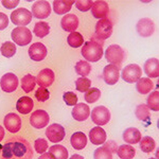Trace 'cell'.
Here are the masks:
<instances>
[{
	"instance_id": "6da1fadb",
	"label": "cell",
	"mask_w": 159,
	"mask_h": 159,
	"mask_svg": "<svg viewBox=\"0 0 159 159\" xmlns=\"http://www.w3.org/2000/svg\"><path fill=\"white\" fill-rule=\"evenodd\" d=\"M2 159H32L33 150L24 137H12L1 148Z\"/></svg>"
},
{
	"instance_id": "7a4b0ae2",
	"label": "cell",
	"mask_w": 159,
	"mask_h": 159,
	"mask_svg": "<svg viewBox=\"0 0 159 159\" xmlns=\"http://www.w3.org/2000/svg\"><path fill=\"white\" fill-rule=\"evenodd\" d=\"M104 40H101L93 36L90 40L86 42L82 48V55L86 61H98L103 56Z\"/></svg>"
},
{
	"instance_id": "3957f363",
	"label": "cell",
	"mask_w": 159,
	"mask_h": 159,
	"mask_svg": "<svg viewBox=\"0 0 159 159\" xmlns=\"http://www.w3.org/2000/svg\"><path fill=\"white\" fill-rule=\"evenodd\" d=\"M105 57L110 65L120 67L124 58V51L119 45H111L105 51Z\"/></svg>"
},
{
	"instance_id": "277c9868",
	"label": "cell",
	"mask_w": 159,
	"mask_h": 159,
	"mask_svg": "<svg viewBox=\"0 0 159 159\" xmlns=\"http://www.w3.org/2000/svg\"><path fill=\"white\" fill-rule=\"evenodd\" d=\"M12 39L14 43L18 46H27L32 40V33L25 27H17L12 31Z\"/></svg>"
},
{
	"instance_id": "5b68a950",
	"label": "cell",
	"mask_w": 159,
	"mask_h": 159,
	"mask_svg": "<svg viewBox=\"0 0 159 159\" xmlns=\"http://www.w3.org/2000/svg\"><path fill=\"white\" fill-rule=\"evenodd\" d=\"M110 111L108 108H106L105 106H97L92 109L91 111V120L94 124L102 126V125H106L107 123L110 121Z\"/></svg>"
},
{
	"instance_id": "8992f818",
	"label": "cell",
	"mask_w": 159,
	"mask_h": 159,
	"mask_svg": "<svg viewBox=\"0 0 159 159\" xmlns=\"http://www.w3.org/2000/svg\"><path fill=\"white\" fill-rule=\"evenodd\" d=\"M112 34V22L108 18L99 19L96 24V34L94 36L101 40L107 39Z\"/></svg>"
},
{
	"instance_id": "52a82bcc",
	"label": "cell",
	"mask_w": 159,
	"mask_h": 159,
	"mask_svg": "<svg viewBox=\"0 0 159 159\" xmlns=\"http://www.w3.org/2000/svg\"><path fill=\"white\" fill-rule=\"evenodd\" d=\"M141 75H142V70L137 64H129L125 66L121 72V78L127 83H136L141 78Z\"/></svg>"
},
{
	"instance_id": "ba28073f",
	"label": "cell",
	"mask_w": 159,
	"mask_h": 159,
	"mask_svg": "<svg viewBox=\"0 0 159 159\" xmlns=\"http://www.w3.org/2000/svg\"><path fill=\"white\" fill-rule=\"evenodd\" d=\"M32 20V13L27 9H17L11 14V21L17 27H25Z\"/></svg>"
},
{
	"instance_id": "9c48e42d",
	"label": "cell",
	"mask_w": 159,
	"mask_h": 159,
	"mask_svg": "<svg viewBox=\"0 0 159 159\" xmlns=\"http://www.w3.org/2000/svg\"><path fill=\"white\" fill-rule=\"evenodd\" d=\"M49 115L46 110L37 109L34 112H32L30 116V123L34 129H43L49 123Z\"/></svg>"
},
{
	"instance_id": "30bf717a",
	"label": "cell",
	"mask_w": 159,
	"mask_h": 159,
	"mask_svg": "<svg viewBox=\"0 0 159 159\" xmlns=\"http://www.w3.org/2000/svg\"><path fill=\"white\" fill-rule=\"evenodd\" d=\"M32 16L38 19H45L48 18L51 14V6L46 0H39L36 1L32 6Z\"/></svg>"
},
{
	"instance_id": "8fae6325",
	"label": "cell",
	"mask_w": 159,
	"mask_h": 159,
	"mask_svg": "<svg viewBox=\"0 0 159 159\" xmlns=\"http://www.w3.org/2000/svg\"><path fill=\"white\" fill-rule=\"evenodd\" d=\"M18 78H17L16 74L12 72L3 74L1 80H0V87H1L2 90L4 92H7V93L16 90L17 87H18Z\"/></svg>"
},
{
	"instance_id": "7c38bea8",
	"label": "cell",
	"mask_w": 159,
	"mask_h": 159,
	"mask_svg": "<svg viewBox=\"0 0 159 159\" xmlns=\"http://www.w3.org/2000/svg\"><path fill=\"white\" fill-rule=\"evenodd\" d=\"M46 136L51 142H61L65 138V129L58 123H53L46 129Z\"/></svg>"
},
{
	"instance_id": "4fadbf2b",
	"label": "cell",
	"mask_w": 159,
	"mask_h": 159,
	"mask_svg": "<svg viewBox=\"0 0 159 159\" xmlns=\"http://www.w3.org/2000/svg\"><path fill=\"white\" fill-rule=\"evenodd\" d=\"M136 30L138 34L142 37H150L155 32V25L150 18H141L136 25Z\"/></svg>"
},
{
	"instance_id": "5bb4252c",
	"label": "cell",
	"mask_w": 159,
	"mask_h": 159,
	"mask_svg": "<svg viewBox=\"0 0 159 159\" xmlns=\"http://www.w3.org/2000/svg\"><path fill=\"white\" fill-rule=\"evenodd\" d=\"M120 78V67L115 65H107L103 69V80L108 85H115Z\"/></svg>"
},
{
	"instance_id": "9a60e30c",
	"label": "cell",
	"mask_w": 159,
	"mask_h": 159,
	"mask_svg": "<svg viewBox=\"0 0 159 159\" xmlns=\"http://www.w3.org/2000/svg\"><path fill=\"white\" fill-rule=\"evenodd\" d=\"M4 126L6 129L9 130L12 134H15L20 129L21 127V119L17 114H14V112H10L7 114L6 117H4L3 120Z\"/></svg>"
},
{
	"instance_id": "2e32d148",
	"label": "cell",
	"mask_w": 159,
	"mask_h": 159,
	"mask_svg": "<svg viewBox=\"0 0 159 159\" xmlns=\"http://www.w3.org/2000/svg\"><path fill=\"white\" fill-rule=\"evenodd\" d=\"M55 74L53 72V70H51L49 68L43 69L42 71H39V73L37 74L36 78V84L39 85V87L43 88H47V87L51 86L54 82Z\"/></svg>"
},
{
	"instance_id": "e0dca14e",
	"label": "cell",
	"mask_w": 159,
	"mask_h": 159,
	"mask_svg": "<svg viewBox=\"0 0 159 159\" xmlns=\"http://www.w3.org/2000/svg\"><path fill=\"white\" fill-rule=\"evenodd\" d=\"M29 56L31 60L40 61L47 56V48L42 43H34L29 48Z\"/></svg>"
},
{
	"instance_id": "ac0fdd59",
	"label": "cell",
	"mask_w": 159,
	"mask_h": 159,
	"mask_svg": "<svg viewBox=\"0 0 159 159\" xmlns=\"http://www.w3.org/2000/svg\"><path fill=\"white\" fill-rule=\"evenodd\" d=\"M91 14L94 18L103 19L106 18V16L109 14V7L106 1H96L93 2L91 7Z\"/></svg>"
},
{
	"instance_id": "d6986e66",
	"label": "cell",
	"mask_w": 159,
	"mask_h": 159,
	"mask_svg": "<svg viewBox=\"0 0 159 159\" xmlns=\"http://www.w3.org/2000/svg\"><path fill=\"white\" fill-rule=\"evenodd\" d=\"M71 115H72L73 119L76 120V121H85L90 115V108L85 103H78L73 106Z\"/></svg>"
},
{
	"instance_id": "ffe728a7",
	"label": "cell",
	"mask_w": 159,
	"mask_h": 159,
	"mask_svg": "<svg viewBox=\"0 0 159 159\" xmlns=\"http://www.w3.org/2000/svg\"><path fill=\"white\" fill-rule=\"evenodd\" d=\"M61 27L67 32H74L79 27V18L74 14H67L61 18Z\"/></svg>"
},
{
	"instance_id": "44dd1931",
	"label": "cell",
	"mask_w": 159,
	"mask_h": 159,
	"mask_svg": "<svg viewBox=\"0 0 159 159\" xmlns=\"http://www.w3.org/2000/svg\"><path fill=\"white\" fill-rule=\"evenodd\" d=\"M144 73L148 76V79L158 78L159 76V61L158 58L152 57L144 63Z\"/></svg>"
},
{
	"instance_id": "7402d4cb",
	"label": "cell",
	"mask_w": 159,
	"mask_h": 159,
	"mask_svg": "<svg viewBox=\"0 0 159 159\" xmlns=\"http://www.w3.org/2000/svg\"><path fill=\"white\" fill-rule=\"evenodd\" d=\"M89 139L94 145H101L106 141V132L101 126H96L89 132Z\"/></svg>"
},
{
	"instance_id": "603a6c76",
	"label": "cell",
	"mask_w": 159,
	"mask_h": 159,
	"mask_svg": "<svg viewBox=\"0 0 159 159\" xmlns=\"http://www.w3.org/2000/svg\"><path fill=\"white\" fill-rule=\"evenodd\" d=\"M123 140L127 144H136L141 140V133L136 127H129L123 132Z\"/></svg>"
},
{
	"instance_id": "cb8c5ba5",
	"label": "cell",
	"mask_w": 159,
	"mask_h": 159,
	"mask_svg": "<svg viewBox=\"0 0 159 159\" xmlns=\"http://www.w3.org/2000/svg\"><path fill=\"white\" fill-rule=\"evenodd\" d=\"M34 107V102L30 97H21L19 100H17L16 103V109L18 110L20 114L27 115L32 111Z\"/></svg>"
},
{
	"instance_id": "d4e9b609",
	"label": "cell",
	"mask_w": 159,
	"mask_h": 159,
	"mask_svg": "<svg viewBox=\"0 0 159 159\" xmlns=\"http://www.w3.org/2000/svg\"><path fill=\"white\" fill-rule=\"evenodd\" d=\"M75 1L73 0H55L53 1V10L57 15L68 14V12L71 10L73 3Z\"/></svg>"
},
{
	"instance_id": "484cf974",
	"label": "cell",
	"mask_w": 159,
	"mask_h": 159,
	"mask_svg": "<svg viewBox=\"0 0 159 159\" xmlns=\"http://www.w3.org/2000/svg\"><path fill=\"white\" fill-rule=\"evenodd\" d=\"M70 143L75 150H83L87 145V137L83 132H76L72 134L70 138Z\"/></svg>"
},
{
	"instance_id": "4316f807",
	"label": "cell",
	"mask_w": 159,
	"mask_h": 159,
	"mask_svg": "<svg viewBox=\"0 0 159 159\" xmlns=\"http://www.w3.org/2000/svg\"><path fill=\"white\" fill-rule=\"evenodd\" d=\"M154 88V83L148 78H140L136 82V89L140 94H147Z\"/></svg>"
},
{
	"instance_id": "83f0119b",
	"label": "cell",
	"mask_w": 159,
	"mask_h": 159,
	"mask_svg": "<svg viewBox=\"0 0 159 159\" xmlns=\"http://www.w3.org/2000/svg\"><path fill=\"white\" fill-rule=\"evenodd\" d=\"M120 159H133L136 155V150L130 144H122L116 151Z\"/></svg>"
},
{
	"instance_id": "f1b7e54d",
	"label": "cell",
	"mask_w": 159,
	"mask_h": 159,
	"mask_svg": "<svg viewBox=\"0 0 159 159\" xmlns=\"http://www.w3.org/2000/svg\"><path fill=\"white\" fill-rule=\"evenodd\" d=\"M49 153L52 154L55 159H68V150L64 145L54 144L49 148Z\"/></svg>"
},
{
	"instance_id": "f546056e",
	"label": "cell",
	"mask_w": 159,
	"mask_h": 159,
	"mask_svg": "<svg viewBox=\"0 0 159 159\" xmlns=\"http://www.w3.org/2000/svg\"><path fill=\"white\" fill-rule=\"evenodd\" d=\"M36 86V78L32 74H25L21 79V88L25 92L33 91L34 87Z\"/></svg>"
},
{
	"instance_id": "4dcf8cb0",
	"label": "cell",
	"mask_w": 159,
	"mask_h": 159,
	"mask_svg": "<svg viewBox=\"0 0 159 159\" xmlns=\"http://www.w3.org/2000/svg\"><path fill=\"white\" fill-rule=\"evenodd\" d=\"M50 33V25L46 21H38L34 25V34L37 37L43 38Z\"/></svg>"
},
{
	"instance_id": "1f68e13d",
	"label": "cell",
	"mask_w": 159,
	"mask_h": 159,
	"mask_svg": "<svg viewBox=\"0 0 159 159\" xmlns=\"http://www.w3.org/2000/svg\"><path fill=\"white\" fill-rule=\"evenodd\" d=\"M139 144H140L141 151H143L144 153L153 152L156 147L155 140H154L152 137H150V136H145V137L141 138V140L139 141Z\"/></svg>"
},
{
	"instance_id": "d6a6232c",
	"label": "cell",
	"mask_w": 159,
	"mask_h": 159,
	"mask_svg": "<svg viewBox=\"0 0 159 159\" xmlns=\"http://www.w3.org/2000/svg\"><path fill=\"white\" fill-rule=\"evenodd\" d=\"M67 43L71 48H80L84 45V38L79 32H71L67 37Z\"/></svg>"
},
{
	"instance_id": "836d02e7",
	"label": "cell",
	"mask_w": 159,
	"mask_h": 159,
	"mask_svg": "<svg viewBox=\"0 0 159 159\" xmlns=\"http://www.w3.org/2000/svg\"><path fill=\"white\" fill-rule=\"evenodd\" d=\"M74 69H75V72L80 74L83 78H87L89 73L91 71V66L88 61H79L78 63L74 66Z\"/></svg>"
},
{
	"instance_id": "e575fe53",
	"label": "cell",
	"mask_w": 159,
	"mask_h": 159,
	"mask_svg": "<svg viewBox=\"0 0 159 159\" xmlns=\"http://www.w3.org/2000/svg\"><path fill=\"white\" fill-rule=\"evenodd\" d=\"M147 106L150 110L158 111L159 110V92L158 90H155L151 92L150 96L148 97L147 100Z\"/></svg>"
},
{
	"instance_id": "d590c367",
	"label": "cell",
	"mask_w": 159,
	"mask_h": 159,
	"mask_svg": "<svg viewBox=\"0 0 159 159\" xmlns=\"http://www.w3.org/2000/svg\"><path fill=\"white\" fill-rule=\"evenodd\" d=\"M0 51H1V54L4 56V57H12V56L15 55L16 53V45L12 42H6L1 45V48H0Z\"/></svg>"
},
{
	"instance_id": "8d00e7d4",
	"label": "cell",
	"mask_w": 159,
	"mask_h": 159,
	"mask_svg": "<svg viewBox=\"0 0 159 159\" xmlns=\"http://www.w3.org/2000/svg\"><path fill=\"white\" fill-rule=\"evenodd\" d=\"M101 97V91L100 89L96 88V87H92V88H89L88 90L85 92V101L87 103L91 104V103H96L97 101L100 99Z\"/></svg>"
},
{
	"instance_id": "74e56055",
	"label": "cell",
	"mask_w": 159,
	"mask_h": 159,
	"mask_svg": "<svg viewBox=\"0 0 159 159\" xmlns=\"http://www.w3.org/2000/svg\"><path fill=\"white\" fill-rule=\"evenodd\" d=\"M135 114L136 117L141 121H147L148 117H150V109L147 106V104H139L136 107Z\"/></svg>"
},
{
	"instance_id": "f35d334b",
	"label": "cell",
	"mask_w": 159,
	"mask_h": 159,
	"mask_svg": "<svg viewBox=\"0 0 159 159\" xmlns=\"http://www.w3.org/2000/svg\"><path fill=\"white\" fill-rule=\"evenodd\" d=\"M93 158L94 159H112V153L110 152L107 148L104 145L101 148H98L93 152Z\"/></svg>"
},
{
	"instance_id": "ab89813d",
	"label": "cell",
	"mask_w": 159,
	"mask_h": 159,
	"mask_svg": "<svg viewBox=\"0 0 159 159\" xmlns=\"http://www.w3.org/2000/svg\"><path fill=\"white\" fill-rule=\"evenodd\" d=\"M90 85H91L90 80L87 78H83V76L79 78L75 82V88L80 92H86L90 88Z\"/></svg>"
},
{
	"instance_id": "60d3db41",
	"label": "cell",
	"mask_w": 159,
	"mask_h": 159,
	"mask_svg": "<svg viewBox=\"0 0 159 159\" xmlns=\"http://www.w3.org/2000/svg\"><path fill=\"white\" fill-rule=\"evenodd\" d=\"M63 100L65 101V103L67 104L68 106H74V105L78 104L79 98L74 92L67 91L63 94Z\"/></svg>"
},
{
	"instance_id": "b9f144b4",
	"label": "cell",
	"mask_w": 159,
	"mask_h": 159,
	"mask_svg": "<svg viewBox=\"0 0 159 159\" xmlns=\"http://www.w3.org/2000/svg\"><path fill=\"white\" fill-rule=\"evenodd\" d=\"M76 6V9L81 12H87L89 10H91V7L93 4V1L91 0H78L74 2Z\"/></svg>"
},
{
	"instance_id": "7bdbcfd3",
	"label": "cell",
	"mask_w": 159,
	"mask_h": 159,
	"mask_svg": "<svg viewBox=\"0 0 159 159\" xmlns=\"http://www.w3.org/2000/svg\"><path fill=\"white\" fill-rule=\"evenodd\" d=\"M34 148L38 154L46 153V151L48 150V142L43 138H38V139L35 140Z\"/></svg>"
},
{
	"instance_id": "ee69618b",
	"label": "cell",
	"mask_w": 159,
	"mask_h": 159,
	"mask_svg": "<svg viewBox=\"0 0 159 159\" xmlns=\"http://www.w3.org/2000/svg\"><path fill=\"white\" fill-rule=\"evenodd\" d=\"M50 97V92L47 88H43L39 87L35 92V98L38 102H46Z\"/></svg>"
},
{
	"instance_id": "f6af8a7d",
	"label": "cell",
	"mask_w": 159,
	"mask_h": 159,
	"mask_svg": "<svg viewBox=\"0 0 159 159\" xmlns=\"http://www.w3.org/2000/svg\"><path fill=\"white\" fill-rule=\"evenodd\" d=\"M9 25V17L4 13L0 12V31L4 30Z\"/></svg>"
},
{
	"instance_id": "bcb514c9",
	"label": "cell",
	"mask_w": 159,
	"mask_h": 159,
	"mask_svg": "<svg viewBox=\"0 0 159 159\" xmlns=\"http://www.w3.org/2000/svg\"><path fill=\"white\" fill-rule=\"evenodd\" d=\"M2 6L4 7H7V9H14L15 7L18 6L19 3V0H3V1L1 2Z\"/></svg>"
},
{
	"instance_id": "7dc6e473",
	"label": "cell",
	"mask_w": 159,
	"mask_h": 159,
	"mask_svg": "<svg viewBox=\"0 0 159 159\" xmlns=\"http://www.w3.org/2000/svg\"><path fill=\"white\" fill-rule=\"evenodd\" d=\"M103 145L105 148H107L108 150L110 151L111 153H115L117 151V148H118V147H117V143L115 142V141H107V142H104L103 143Z\"/></svg>"
},
{
	"instance_id": "c3c4849f",
	"label": "cell",
	"mask_w": 159,
	"mask_h": 159,
	"mask_svg": "<svg viewBox=\"0 0 159 159\" xmlns=\"http://www.w3.org/2000/svg\"><path fill=\"white\" fill-rule=\"evenodd\" d=\"M38 159H55L54 157H53V155L52 154H50V153H43L40 155V157L38 158Z\"/></svg>"
},
{
	"instance_id": "681fc988",
	"label": "cell",
	"mask_w": 159,
	"mask_h": 159,
	"mask_svg": "<svg viewBox=\"0 0 159 159\" xmlns=\"http://www.w3.org/2000/svg\"><path fill=\"white\" fill-rule=\"evenodd\" d=\"M3 137H4V129H3V127L0 125V142L3 139Z\"/></svg>"
},
{
	"instance_id": "f907efd6",
	"label": "cell",
	"mask_w": 159,
	"mask_h": 159,
	"mask_svg": "<svg viewBox=\"0 0 159 159\" xmlns=\"http://www.w3.org/2000/svg\"><path fill=\"white\" fill-rule=\"evenodd\" d=\"M69 159H85L83 157V156H81V155H78V154H74V155L71 156Z\"/></svg>"
},
{
	"instance_id": "816d5d0a",
	"label": "cell",
	"mask_w": 159,
	"mask_h": 159,
	"mask_svg": "<svg viewBox=\"0 0 159 159\" xmlns=\"http://www.w3.org/2000/svg\"><path fill=\"white\" fill-rule=\"evenodd\" d=\"M148 159H157V158H148Z\"/></svg>"
}]
</instances>
